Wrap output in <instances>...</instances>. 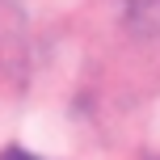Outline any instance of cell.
Segmentation results:
<instances>
[{
	"mask_svg": "<svg viewBox=\"0 0 160 160\" xmlns=\"http://www.w3.org/2000/svg\"><path fill=\"white\" fill-rule=\"evenodd\" d=\"M0 160H38V156L21 152V148H4V152H0Z\"/></svg>",
	"mask_w": 160,
	"mask_h": 160,
	"instance_id": "1",
	"label": "cell"
}]
</instances>
